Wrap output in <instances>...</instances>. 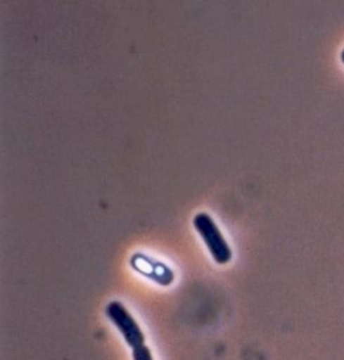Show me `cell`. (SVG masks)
I'll return each mask as SVG.
<instances>
[{
	"label": "cell",
	"instance_id": "1",
	"mask_svg": "<svg viewBox=\"0 0 344 360\" xmlns=\"http://www.w3.org/2000/svg\"><path fill=\"white\" fill-rule=\"evenodd\" d=\"M194 227L209 249L210 255L218 265H224L231 261L233 252L219 230L215 221L208 212H198L194 217Z\"/></svg>",
	"mask_w": 344,
	"mask_h": 360
},
{
	"label": "cell",
	"instance_id": "2",
	"mask_svg": "<svg viewBox=\"0 0 344 360\" xmlns=\"http://www.w3.org/2000/svg\"><path fill=\"white\" fill-rule=\"evenodd\" d=\"M105 312L108 319L115 324V327L122 335L125 343L132 349L146 345V336L140 328V326L120 301H110L106 305Z\"/></svg>",
	"mask_w": 344,
	"mask_h": 360
},
{
	"label": "cell",
	"instance_id": "3",
	"mask_svg": "<svg viewBox=\"0 0 344 360\" xmlns=\"http://www.w3.org/2000/svg\"><path fill=\"white\" fill-rule=\"evenodd\" d=\"M132 266L137 271L143 273L144 276L150 277L153 281H156L162 285H170L174 281V273L171 270L168 269L162 262H156L146 255H134Z\"/></svg>",
	"mask_w": 344,
	"mask_h": 360
},
{
	"label": "cell",
	"instance_id": "4",
	"mask_svg": "<svg viewBox=\"0 0 344 360\" xmlns=\"http://www.w3.org/2000/svg\"><path fill=\"white\" fill-rule=\"evenodd\" d=\"M132 358L134 360H153L150 347L147 345H140L135 349H132Z\"/></svg>",
	"mask_w": 344,
	"mask_h": 360
}]
</instances>
